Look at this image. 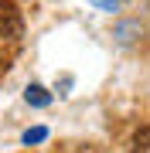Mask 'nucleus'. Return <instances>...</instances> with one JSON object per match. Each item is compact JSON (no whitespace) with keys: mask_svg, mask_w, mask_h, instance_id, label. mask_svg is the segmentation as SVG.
<instances>
[{"mask_svg":"<svg viewBox=\"0 0 150 153\" xmlns=\"http://www.w3.org/2000/svg\"><path fill=\"white\" fill-rule=\"evenodd\" d=\"M24 31V14L17 0H0V38H21Z\"/></svg>","mask_w":150,"mask_h":153,"instance_id":"nucleus-1","label":"nucleus"},{"mask_svg":"<svg viewBox=\"0 0 150 153\" xmlns=\"http://www.w3.org/2000/svg\"><path fill=\"white\" fill-rule=\"evenodd\" d=\"M24 102L34 105V109H45V105H51V92L45 85H38V82H31L28 88H24Z\"/></svg>","mask_w":150,"mask_h":153,"instance_id":"nucleus-2","label":"nucleus"},{"mask_svg":"<svg viewBox=\"0 0 150 153\" xmlns=\"http://www.w3.org/2000/svg\"><path fill=\"white\" fill-rule=\"evenodd\" d=\"M48 140V126H34V129H24V136H21V143L24 146H34V143H45Z\"/></svg>","mask_w":150,"mask_h":153,"instance_id":"nucleus-3","label":"nucleus"},{"mask_svg":"<svg viewBox=\"0 0 150 153\" xmlns=\"http://www.w3.org/2000/svg\"><path fill=\"white\" fill-rule=\"evenodd\" d=\"M96 7H106V10H116V0H92Z\"/></svg>","mask_w":150,"mask_h":153,"instance_id":"nucleus-4","label":"nucleus"},{"mask_svg":"<svg viewBox=\"0 0 150 153\" xmlns=\"http://www.w3.org/2000/svg\"><path fill=\"white\" fill-rule=\"evenodd\" d=\"M0 68H4V58H0Z\"/></svg>","mask_w":150,"mask_h":153,"instance_id":"nucleus-5","label":"nucleus"}]
</instances>
